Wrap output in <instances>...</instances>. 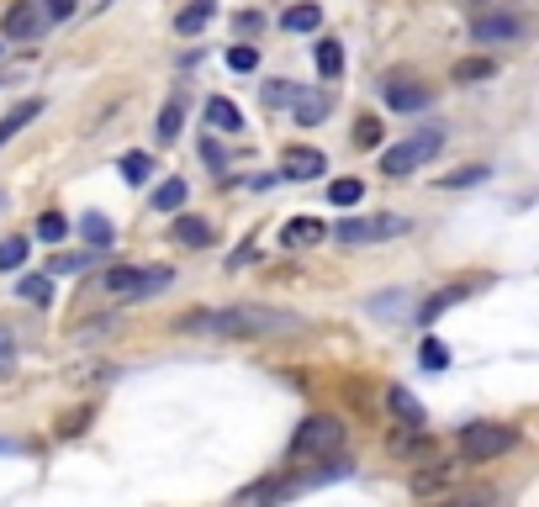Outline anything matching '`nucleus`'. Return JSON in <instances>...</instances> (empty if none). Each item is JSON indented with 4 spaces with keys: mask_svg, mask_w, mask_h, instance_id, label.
I'll list each match as a JSON object with an SVG mask.
<instances>
[{
    "mask_svg": "<svg viewBox=\"0 0 539 507\" xmlns=\"http://www.w3.org/2000/svg\"><path fill=\"white\" fill-rule=\"evenodd\" d=\"M259 27H265V16H259V11H238V16H233L238 43H244V37H259Z\"/></svg>",
    "mask_w": 539,
    "mask_h": 507,
    "instance_id": "e433bc0d",
    "label": "nucleus"
},
{
    "mask_svg": "<svg viewBox=\"0 0 539 507\" xmlns=\"http://www.w3.org/2000/svg\"><path fill=\"white\" fill-rule=\"evenodd\" d=\"M439 148H444V122H429V127H418V133L407 138V143L386 148V154H381V169H386L392 180H402V175H413L418 164H429Z\"/></svg>",
    "mask_w": 539,
    "mask_h": 507,
    "instance_id": "7ed1b4c3",
    "label": "nucleus"
},
{
    "mask_svg": "<svg viewBox=\"0 0 539 507\" xmlns=\"http://www.w3.org/2000/svg\"><path fill=\"white\" fill-rule=\"evenodd\" d=\"M275 497H281V486H275V481H259V486H249V492H238L233 507H270Z\"/></svg>",
    "mask_w": 539,
    "mask_h": 507,
    "instance_id": "7c9ffc66",
    "label": "nucleus"
},
{
    "mask_svg": "<svg viewBox=\"0 0 539 507\" xmlns=\"http://www.w3.org/2000/svg\"><path fill=\"white\" fill-rule=\"evenodd\" d=\"M429 101H434V90H423L418 80H386V106L392 111H429Z\"/></svg>",
    "mask_w": 539,
    "mask_h": 507,
    "instance_id": "9b49d317",
    "label": "nucleus"
},
{
    "mask_svg": "<svg viewBox=\"0 0 539 507\" xmlns=\"http://www.w3.org/2000/svg\"><path fill=\"white\" fill-rule=\"evenodd\" d=\"M444 507H455V502H444Z\"/></svg>",
    "mask_w": 539,
    "mask_h": 507,
    "instance_id": "37998d69",
    "label": "nucleus"
},
{
    "mask_svg": "<svg viewBox=\"0 0 539 507\" xmlns=\"http://www.w3.org/2000/svg\"><path fill=\"white\" fill-rule=\"evenodd\" d=\"M43 27H48L43 0H16V6H6V16H0V32H6L11 43H37Z\"/></svg>",
    "mask_w": 539,
    "mask_h": 507,
    "instance_id": "423d86ee",
    "label": "nucleus"
},
{
    "mask_svg": "<svg viewBox=\"0 0 539 507\" xmlns=\"http://www.w3.org/2000/svg\"><path fill=\"white\" fill-rule=\"evenodd\" d=\"M339 449H344V423L312 412V418H302V428H296V439H291V460H328V455H339Z\"/></svg>",
    "mask_w": 539,
    "mask_h": 507,
    "instance_id": "20e7f679",
    "label": "nucleus"
},
{
    "mask_svg": "<svg viewBox=\"0 0 539 507\" xmlns=\"http://www.w3.org/2000/svg\"><path fill=\"white\" fill-rule=\"evenodd\" d=\"M323 169H328L323 148H312V143H286L281 148V175L286 180H318Z\"/></svg>",
    "mask_w": 539,
    "mask_h": 507,
    "instance_id": "6e6552de",
    "label": "nucleus"
},
{
    "mask_svg": "<svg viewBox=\"0 0 539 507\" xmlns=\"http://www.w3.org/2000/svg\"><path fill=\"white\" fill-rule=\"evenodd\" d=\"M476 6H481V0H476Z\"/></svg>",
    "mask_w": 539,
    "mask_h": 507,
    "instance_id": "c03bdc74",
    "label": "nucleus"
},
{
    "mask_svg": "<svg viewBox=\"0 0 539 507\" xmlns=\"http://www.w3.org/2000/svg\"><path fill=\"white\" fill-rule=\"evenodd\" d=\"M212 16H217V0H191V6L175 16V32H180V37H196L201 27L212 22Z\"/></svg>",
    "mask_w": 539,
    "mask_h": 507,
    "instance_id": "6ab92c4d",
    "label": "nucleus"
},
{
    "mask_svg": "<svg viewBox=\"0 0 539 507\" xmlns=\"http://www.w3.org/2000/svg\"><path fill=\"white\" fill-rule=\"evenodd\" d=\"M69 233V217L64 212H43V217H37V238H43V243H59Z\"/></svg>",
    "mask_w": 539,
    "mask_h": 507,
    "instance_id": "473e14b6",
    "label": "nucleus"
},
{
    "mask_svg": "<svg viewBox=\"0 0 539 507\" xmlns=\"http://www.w3.org/2000/svg\"><path fill=\"white\" fill-rule=\"evenodd\" d=\"M37 117H43V101H37V96H32V101H16V106L6 111V117H0V148H6V143H11L16 133H22L27 122H37Z\"/></svg>",
    "mask_w": 539,
    "mask_h": 507,
    "instance_id": "dca6fc26",
    "label": "nucleus"
},
{
    "mask_svg": "<svg viewBox=\"0 0 539 507\" xmlns=\"http://www.w3.org/2000/svg\"><path fill=\"white\" fill-rule=\"evenodd\" d=\"M74 6H80V0H43V16L48 22H64V16H74Z\"/></svg>",
    "mask_w": 539,
    "mask_h": 507,
    "instance_id": "ea45409f",
    "label": "nucleus"
},
{
    "mask_svg": "<svg viewBox=\"0 0 539 507\" xmlns=\"http://www.w3.org/2000/svg\"><path fill=\"white\" fill-rule=\"evenodd\" d=\"M207 127L222 133V138H233V133H244V111H238L228 96H212L207 101Z\"/></svg>",
    "mask_w": 539,
    "mask_h": 507,
    "instance_id": "4468645a",
    "label": "nucleus"
},
{
    "mask_svg": "<svg viewBox=\"0 0 539 507\" xmlns=\"http://www.w3.org/2000/svg\"><path fill=\"white\" fill-rule=\"evenodd\" d=\"M487 175H492L487 164H471V169H460V175H444L439 185H444V191H466V185H481Z\"/></svg>",
    "mask_w": 539,
    "mask_h": 507,
    "instance_id": "f704fd0d",
    "label": "nucleus"
},
{
    "mask_svg": "<svg viewBox=\"0 0 539 507\" xmlns=\"http://www.w3.org/2000/svg\"><path fill=\"white\" fill-rule=\"evenodd\" d=\"M291 111H296V122H302V127H318L333 111V90L328 85H302V90H296V101H291Z\"/></svg>",
    "mask_w": 539,
    "mask_h": 507,
    "instance_id": "9d476101",
    "label": "nucleus"
},
{
    "mask_svg": "<svg viewBox=\"0 0 539 507\" xmlns=\"http://www.w3.org/2000/svg\"><path fill=\"white\" fill-rule=\"evenodd\" d=\"M281 27L286 32H318L323 27V6H312V0H302V6H286L281 11Z\"/></svg>",
    "mask_w": 539,
    "mask_h": 507,
    "instance_id": "aec40b11",
    "label": "nucleus"
},
{
    "mask_svg": "<svg viewBox=\"0 0 539 507\" xmlns=\"http://www.w3.org/2000/svg\"><path fill=\"white\" fill-rule=\"evenodd\" d=\"M16 296H22L27 307H48V302H53V280H48V275H22Z\"/></svg>",
    "mask_w": 539,
    "mask_h": 507,
    "instance_id": "b1692460",
    "label": "nucleus"
},
{
    "mask_svg": "<svg viewBox=\"0 0 539 507\" xmlns=\"http://www.w3.org/2000/svg\"><path fill=\"white\" fill-rule=\"evenodd\" d=\"M80 238L90 243V249H111V238H117V233H111V222L101 212H85L80 217Z\"/></svg>",
    "mask_w": 539,
    "mask_h": 507,
    "instance_id": "4be33fe9",
    "label": "nucleus"
},
{
    "mask_svg": "<svg viewBox=\"0 0 539 507\" xmlns=\"http://www.w3.org/2000/svg\"><path fill=\"white\" fill-rule=\"evenodd\" d=\"M381 138H386V127H381V117H365L355 122V148H381Z\"/></svg>",
    "mask_w": 539,
    "mask_h": 507,
    "instance_id": "c85d7f7f",
    "label": "nucleus"
},
{
    "mask_svg": "<svg viewBox=\"0 0 539 507\" xmlns=\"http://www.w3.org/2000/svg\"><path fill=\"white\" fill-rule=\"evenodd\" d=\"M407 233V217H344L333 238L339 243H376V238H397Z\"/></svg>",
    "mask_w": 539,
    "mask_h": 507,
    "instance_id": "0eeeda50",
    "label": "nucleus"
},
{
    "mask_svg": "<svg viewBox=\"0 0 539 507\" xmlns=\"http://www.w3.org/2000/svg\"><path fill=\"white\" fill-rule=\"evenodd\" d=\"M444 481H455V465H434V471H418V476H413V492H439Z\"/></svg>",
    "mask_w": 539,
    "mask_h": 507,
    "instance_id": "72a5a7b5",
    "label": "nucleus"
},
{
    "mask_svg": "<svg viewBox=\"0 0 539 507\" xmlns=\"http://www.w3.org/2000/svg\"><path fill=\"white\" fill-rule=\"evenodd\" d=\"M11 449H16V444H11V439H0V455H11Z\"/></svg>",
    "mask_w": 539,
    "mask_h": 507,
    "instance_id": "79ce46f5",
    "label": "nucleus"
},
{
    "mask_svg": "<svg viewBox=\"0 0 539 507\" xmlns=\"http://www.w3.org/2000/svg\"><path fill=\"white\" fill-rule=\"evenodd\" d=\"M228 69H233V74H254V69H259V48H254V43H233V48H228Z\"/></svg>",
    "mask_w": 539,
    "mask_h": 507,
    "instance_id": "c756f323",
    "label": "nucleus"
},
{
    "mask_svg": "<svg viewBox=\"0 0 539 507\" xmlns=\"http://www.w3.org/2000/svg\"><path fill=\"white\" fill-rule=\"evenodd\" d=\"M117 169H122V180H127V185H143L148 175H154V159L133 148V154H122V164H117Z\"/></svg>",
    "mask_w": 539,
    "mask_h": 507,
    "instance_id": "bb28decb",
    "label": "nucleus"
},
{
    "mask_svg": "<svg viewBox=\"0 0 539 507\" xmlns=\"http://www.w3.org/2000/svg\"><path fill=\"white\" fill-rule=\"evenodd\" d=\"M365 201V185L360 180H333L328 185V206H339V212H349V206Z\"/></svg>",
    "mask_w": 539,
    "mask_h": 507,
    "instance_id": "a878e982",
    "label": "nucleus"
},
{
    "mask_svg": "<svg viewBox=\"0 0 539 507\" xmlns=\"http://www.w3.org/2000/svg\"><path fill=\"white\" fill-rule=\"evenodd\" d=\"M328 238V222L318 217H296L281 228V249H312V243H323Z\"/></svg>",
    "mask_w": 539,
    "mask_h": 507,
    "instance_id": "f8f14e48",
    "label": "nucleus"
},
{
    "mask_svg": "<svg viewBox=\"0 0 539 507\" xmlns=\"http://www.w3.org/2000/svg\"><path fill=\"white\" fill-rule=\"evenodd\" d=\"M312 59H318V69H323V80H339V74H344V48L333 43V37H323V43L312 48Z\"/></svg>",
    "mask_w": 539,
    "mask_h": 507,
    "instance_id": "5701e85b",
    "label": "nucleus"
},
{
    "mask_svg": "<svg viewBox=\"0 0 539 507\" xmlns=\"http://www.w3.org/2000/svg\"><path fill=\"white\" fill-rule=\"evenodd\" d=\"M455 302H466V286H444V291H434L429 302L418 307V323H434V317H439V312H450Z\"/></svg>",
    "mask_w": 539,
    "mask_h": 507,
    "instance_id": "412c9836",
    "label": "nucleus"
},
{
    "mask_svg": "<svg viewBox=\"0 0 539 507\" xmlns=\"http://www.w3.org/2000/svg\"><path fill=\"white\" fill-rule=\"evenodd\" d=\"M302 317L291 312H275V307H207V312H185L175 333H191V338H244V344H259V338H281L296 333Z\"/></svg>",
    "mask_w": 539,
    "mask_h": 507,
    "instance_id": "f257e3e1",
    "label": "nucleus"
},
{
    "mask_svg": "<svg viewBox=\"0 0 539 507\" xmlns=\"http://www.w3.org/2000/svg\"><path fill=\"white\" fill-rule=\"evenodd\" d=\"M296 90H302L296 80H270V85H265V106H270V111L291 106V101H296Z\"/></svg>",
    "mask_w": 539,
    "mask_h": 507,
    "instance_id": "2f4dec72",
    "label": "nucleus"
},
{
    "mask_svg": "<svg viewBox=\"0 0 539 507\" xmlns=\"http://www.w3.org/2000/svg\"><path fill=\"white\" fill-rule=\"evenodd\" d=\"M16 370V338L0 328V381H6V375Z\"/></svg>",
    "mask_w": 539,
    "mask_h": 507,
    "instance_id": "4c0bfd02",
    "label": "nucleus"
},
{
    "mask_svg": "<svg viewBox=\"0 0 539 507\" xmlns=\"http://www.w3.org/2000/svg\"><path fill=\"white\" fill-rule=\"evenodd\" d=\"M423 365H429V370H444V365H450V354H444L439 338H423Z\"/></svg>",
    "mask_w": 539,
    "mask_h": 507,
    "instance_id": "58836bf2",
    "label": "nucleus"
},
{
    "mask_svg": "<svg viewBox=\"0 0 539 507\" xmlns=\"http://www.w3.org/2000/svg\"><path fill=\"white\" fill-rule=\"evenodd\" d=\"M471 37H476V43H518V37H524V16H513V11H487V16H476Z\"/></svg>",
    "mask_w": 539,
    "mask_h": 507,
    "instance_id": "1a4fd4ad",
    "label": "nucleus"
},
{
    "mask_svg": "<svg viewBox=\"0 0 539 507\" xmlns=\"http://www.w3.org/2000/svg\"><path fill=\"white\" fill-rule=\"evenodd\" d=\"M386 407H392V418H397L402 428H423V402H418L407 386H392V391H386Z\"/></svg>",
    "mask_w": 539,
    "mask_h": 507,
    "instance_id": "f3484780",
    "label": "nucleus"
},
{
    "mask_svg": "<svg viewBox=\"0 0 539 507\" xmlns=\"http://www.w3.org/2000/svg\"><path fill=\"white\" fill-rule=\"evenodd\" d=\"M180 127H185V90H175V96L164 101L159 122H154V138H159V148H170V143L180 138Z\"/></svg>",
    "mask_w": 539,
    "mask_h": 507,
    "instance_id": "ddd939ff",
    "label": "nucleus"
},
{
    "mask_svg": "<svg viewBox=\"0 0 539 507\" xmlns=\"http://www.w3.org/2000/svg\"><path fill=\"white\" fill-rule=\"evenodd\" d=\"M185 196H191V185H185V180H164L154 191V212H180Z\"/></svg>",
    "mask_w": 539,
    "mask_h": 507,
    "instance_id": "393cba45",
    "label": "nucleus"
},
{
    "mask_svg": "<svg viewBox=\"0 0 539 507\" xmlns=\"http://www.w3.org/2000/svg\"><path fill=\"white\" fill-rule=\"evenodd\" d=\"M170 280L175 275L164 265H111L101 275V286H106V296H117V302H148V296H159Z\"/></svg>",
    "mask_w": 539,
    "mask_h": 507,
    "instance_id": "f03ea898",
    "label": "nucleus"
},
{
    "mask_svg": "<svg viewBox=\"0 0 539 507\" xmlns=\"http://www.w3.org/2000/svg\"><path fill=\"white\" fill-rule=\"evenodd\" d=\"M217 233L207 217H191V212H175V243H185V249H207Z\"/></svg>",
    "mask_w": 539,
    "mask_h": 507,
    "instance_id": "2eb2a0df",
    "label": "nucleus"
},
{
    "mask_svg": "<svg viewBox=\"0 0 539 507\" xmlns=\"http://www.w3.org/2000/svg\"><path fill=\"white\" fill-rule=\"evenodd\" d=\"M450 80L455 85H481V80H497V59H455V69H450Z\"/></svg>",
    "mask_w": 539,
    "mask_h": 507,
    "instance_id": "a211bd4d",
    "label": "nucleus"
},
{
    "mask_svg": "<svg viewBox=\"0 0 539 507\" xmlns=\"http://www.w3.org/2000/svg\"><path fill=\"white\" fill-rule=\"evenodd\" d=\"M513 444H518V434H513L508 423H466V428H460V439H455L460 460H471V465H481V460H497V455H508Z\"/></svg>",
    "mask_w": 539,
    "mask_h": 507,
    "instance_id": "39448f33",
    "label": "nucleus"
},
{
    "mask_svg": "<svg viewBox=\"0 0 539 507\" xmlns=\"http://www.w3.org/2000/svg\"><path fill=\"white\" fill-rule=\"evenodd\" d=\"M201 159H207L212 169H222V164H228V154H222V143H217V138H201Z\"/></svg>",
    "mask_w": 539,
    "mask_h": 507,
    "instance_id": "a19ab883",
    "label": "nucleus"
},
{
    "mask_svg": "<svg viewBox=\"0 0 539 507\" xmlns=\"http://www.w3.org/2000/svg\"><path fill=\"white\" fill-rule=\"evenodd\" d=\"M90 259H96V254H59L48 265V275H80V270H90Z\"/></svg>",
    "mask_w": 539,
    "mask_h": 507,
    "instance_id": "c9c22d12",
    "label": "nucleus"
},
{
    "mask_svg": "<svg viewBox=\"0 0 539 507\" xmlns=\"http://www.w3.org/2000/svg\"><path fill=\"white\" fill-rule=\"evenodd\" d=\"M27 249H32V243H27L22 233L6 238V243H0V270H22V265H27Z\"/></svg>",
    "mask_w": 539,
    "mask_h": 507,
    "instance_id": "cd10ccee",
    "label": "nucleus"
}]
</instances>
